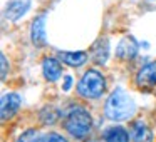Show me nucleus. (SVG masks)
Returning <instances> with one entry per match:
<instances>
[{"label":"nucleus","instance_id":"obj_7","mask_svg":"<svg viewBox=\"0 0 156 142\" xmlns=\"http://www.w3.org/2000/svg\"><path fill=\"white\" fill-rule=\"evenodd\" d=\"M116 55L119 59H124V60H133L138 55V45H136V42L129 37L122 39L118 44V47H116Z\"/></svg>","mask_w":156,"mask_h":142},{"label":"nucleus","instance_id":"obj_5","mask_svg":"<svg viewBox=\"0 0 156 142\" xmlns=\"http://www.w3.org/2000/svg\"><path fill=\"white\" fill-rule=\"evenodd\" d=\"M136 84L139 87H154L156 85V62H148L139 69L136 75Z\"/></svg>","mask_w":156,"mask_h":142},{"label":"nucleus","instance_id":"obj_3","mask_svg":"<svg viewBox=\"0 0 156 142\" xmlns=\"http://www.w3.org/2000/svg\"><path fill=\"white\" fill-rule=\"evenodd\" d=\"M106 79L99 70H87L77 84V92L84 99H99L104 94Z\"/></svg>","mask_w":156,"mask_h":142},{"label":"nucleus","instance_id":"obj_12","mask_svg":"<svg viewBox=\"0 0 156 142\" xmlns=\"http://www.w3.org/2000/svg\"><path fill=\"white\" fill-rule=\"evenodd\" d=\"M104 140L106 142H129V134L121 125H112L104 130Z\"/></svg>","mask_w":156,"mask_h":142},{"label":"nucleus","instance_id":"obj_1","mask_svg":"<svg viewBox=\"0 0 156 142\" xmlns=\"http://www.w3.org/2000/svg\"><path fill=\"white\" fill-rule=\"evenodd\" d=\"M136 112V104L122 89H116L106 100L104 114L111 120H126Z\"/></svg>","mask_w":156,"mask_h":142},{"label":"nucleus","instance_id":"obj_14","mask_svg":"<svg viewBox=\"0 0 156 142\" xmlns=\"http://www.w3.org/2000/svg\"><path fill=\"white\" fill-rule=\"evenodd\" d=\"M39 140H41L39 132L35 130V129H29V130L22 132V134L17 137V140H15V142H39Z\"/></svg>","mask_w":156,"mask_h":142},{"label":"nucleus","instance_id":"obj_2","mask_svg":"<svg viewBox=\"0 0 156 142\" xmlns=\"http://www.w3.org/2000/svg\"><path fill=\"white\" fill-rule=\"evenodd\" d=\"M66 130L72 135L74 139H86L91 134L92 129V117L84 107L81 105H76L69 110L67 117H66Z\"/></svg>","mask_w":156,"mask_h":142},{"label":"nucleus","instance_id":"obj_15","mask_svg":"<svg viewBox=\"0 0 156 142\" xmlns=\"http://www.w3.org/2000/svg\"><path fill=\"white\" fill-rule=\"evenodd\" d=\"M41 117H42V122H44V124H54L55 119H57V112L52 107H45L44 110H42Z\"/></svg>","mask_w":156,"mask_h":142},{"label":"nucleus","instance_id":"obj_9","mask_svg":"<svg viewBox=\"0 0 156 142\" xmlns=\"http://www.w3.org/2000/svg\"><path fill=\"white\" fill-rule=\"evenodd\" d=\"M29 7H30L29 0H14L5 8V17L10 19V20H19L22 15H25Z\"/></svg>","mask_w":156,"mask_h":142},{"label":"nucleus","instance_id":"obj_8","mask_svg":"<svg viewBox=\"0 0 156 142\" xmlns=\"http://www.w3.org/2000/svg\"><path fill=\"white\" fill-rule=\"evenodd\" d=\"M42 74H44V77L47 79L49 82L59 80V77H61V74H62V67H61V64H59V60H55V59H52V57L44 59V62H42Z\"/></svg>","mask_w":156,"mask_h":142},{"label":"nucleus","instance_id":"obj_17","mask_svg":"<svg viewBox=\"0 0 156 142\" xmlns=\"http://www.w3.org/2000/svg\"><path fill=\"white\" fill-rule=\"evenodd\" d=\"M0 62H2V80H5L7 77V70H9V65H7V57L4 54L0 55Z\"/></svg>","mask_w":156,"mask_h":142},{"label":"nucleus","instance_id":"obj_6","mask_svg":"<svg viewBox=\"0 0 156 142\" xmlns=\"http://www.w3.org/2000/svg\"><path fill=\"white\" fill-rule=\"evenodd\" d=\"M30 40L35 47H44L47 39H45V15H39L32 22V30H30Z\"/></svg>","mask_w":156,"mask_h":142},{"label":"nucleus","instance_id":"obj_4","mask_svg":"<svg viewBox=\"0 0 156 142\" xmlns=\"http://www.w3.org/2000/svg\"><path fill=\"white\" fill-rule=\"evenodd\" d=\"M20 95L14 94V92H7V94L2 95V100H0V117L2 122L12 119L20 109Z\"/></svg>","mask_w":156,"mask_h":142},{"label":"nucleus","instance_id":"obj_13","mask_svg":"<svg viewBox=\"0 0 156 142\" xmlns=\"http://www.w3.org/2000/svg\"><path fill=\"white\" fill-rule=\"evenodd\" d=\"M59 59L71 67H81L87 60L86 52H59Z\"/></svg>","mask_w":156,"mask_h":142},{"label":"nucleus","instance_id":"obj_18","mask_svg":"<svg viewBox=\"0 0 156 142\" xmlns=\"http://www.w3.org/2000/svg\"><path fill=\"white\" fill-rule=\"evenodd\" d=\"M71 85H72V77H69V75H67V77L64 79V87H62V89L67 92L69 89H71Z\"/></svg>","mask_w":156,"mask_h":142},{"label":"nucleus","instance_id":"obj_16","mask_svg":"<svg viewBox=\"0 0 156 142\" xmlns=\"http://www.w3.org/2000/svg\"><path fill=\"white\" fill-rule=\"evenodd\" d=\"M39 142H67V139L62 137V135H59V134H55V132H51V134L42 135Z\"/></svg>","mask_w":156,"mask_h":142},{"label":"nucleus","instance_id":"obj_10","mask_svg":"<svg viewBox=\"0 0 156 142\" xmlns=\"http://www.w3.org/2000/svg\"><path fill=\"white\" fill-rule=\"evenodd\" d=\"M131 139L134 142H151L153 140V134L149 130V127L141 120H136L131 125Z\"/></svg>","mask_w":156,"mask_h":142},{"label":"nucleus","instance_id":"obj_11","mask_svg":"<svg viewBox=\"0 0 156 142\" xmlns=\"http://www.w3.org/2000/svg\"><path fill=\"white\" fill-rule=\"evenodd\" d=\"M109 59V42L108 39H99L92 47V60L99 65H104Z\"/></svg>","mask_w":156,"mask_h":142}]
</instances>
